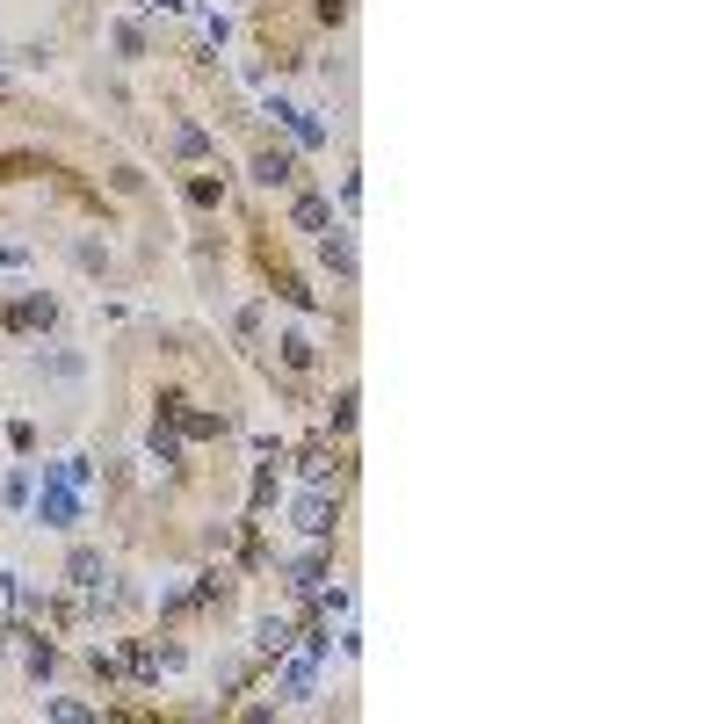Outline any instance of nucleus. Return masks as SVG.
I'll return each mask as SVG.
<instances>
[{"mask_svg":"<svg viewBox=\"0 0 724 724\" xmlns=\"http://www.w3.org/2000/svg\"><path fill=\"white\" fill-rule=\"evenodd\" d=\"M290 522L305 529L312 543H319V536H334V522H341V493H334V486H312V493H297Z\"/></svg>","mask_w":724,"mask_h":724,"instance_id":"1","label":"nucleus"},{"mask_svg":"<svg viewBox=\"0 0 724 724\" xmlns=\"http://www.w3.org/2000/svg\"><path fill=\"white\" fill-rule=\"evenodd\" d=\"M37 522H44V529H73V522H80V486H66V478H44Z\"/></svg>","mask_w":724,"mask_h":724,"instance_id":"2","label":"nucleus"},{"mask_svg":"<svg viewBox=\"0 0 724 724\" xmlns=\"http://www.w3.org/2000/svg\"><path fill=\"white\" fill-rule=\"evenodd\" d=\"M58 319V305L44 290H22V297H8V334H44V326Z\"/></svg>","mask_w":724,"mask_h":724,"instance_id":"3","label":"nucleus"},{"mask_svg":"<svg viewBox=\"0 0 724 724\" xmlns=\"http://www.w3.org/2000/svg\"><path fill=\"white\" fill-rule=\"evenodd\" d=\"M66 580H73L80 594H102L109 565H102V551H95V543H73V551H66Z\"/></svg>","mask_w":724,"mask_h":724,"instance_id":"4","label":"nucleus"},{"mask_svg":"<svg viewBox=\"0 0 724 724\" xmlns=\"http://www.w3.org/2000/svg\"><path fill=\"white\" fill-rule=\"evenodd\" d=\"M254 181H261V189H290V181H297V153H290V145L254 153Z\"/></svg>","mask_w":724,"mask_h":724,"instance_id":"5","label":"nucleus"},{"mask_svg":"<svg viewBox=\"0 0 724 724\" xmlns=\"http://www.w3.org/2000/svg\"><path fill=\"white\" fill-rule=\"evenodd\" d=\"M283 572H290V587H297V594H319L326 580H334V565H326V551H305V558H283Z\"/></svg>","mask_w":724,"mask_h":724,"instance_id":"6","label":"nucleus"},{"mask_svg":"<svg viewBox=\"0 0 724 724\" xmlns=\"http://www.w3.org/2000/svg\"><path fill=\"white\" fill-rule=\"evenodd\" d=\"M319 261L334 268L341 283H355V239H348V232H334V225H326V239H319Z\"/></svg>","mask_w":724,"mask_h":724,"instance_id":"7","label":"nucleus"},{"mask_svg":"<svg viewBox=\"0 0 724 724\" xmlns=\"http://www.w3.org/2000/svg\"><path fill=\"white\" fill-rule=\"evenodd\" d=\"M276 362H283V370H290V377H305V370H312V362H319V348H312V334H276Z\"/></svg>","mask_w":724,"mask_h":724,"instance_id":"8","label":"nucleus"},{"mask_svg":"<svg viewBox=\"0 0 724 724\" xmlns=\"http://www.w3.org/2000/svg\"><path fill=\"white\" fill-rule=\"evenodd\" d=\"M174 428H181V435H196V442H225V435H232V420H225V413H189V406H181V413H174Z\"/></svg>","mask_w":724,"mask_h":724,"instance_id":"9","label":"nucleus"},{"mask_svg":"<svg viewBox=\"0 0 724 724\" xmlns=\"http://www.w3.org/2000/svg\"><path fill=\"white\" fill-rule=\"evenodd\" d=\"M312 688H319V659L305 652V659H290V667H283V703H305Z\"/></svg>","mask_w":724,"mask_h":724,"instance_id":"10","label":"nucleus"},{"mask_svg":"<svg viewBox=\"0 0 724 724\" xmlns=\"http://www.w3.org/2000/svg\"><path fill=\"white\" fill-rule=\"evenodd\" d=\"M290 225L297 232H326V225H334V203H326V196H297L290 203Z\"/></svg>","mask_w":724,"mask_h":724,"instance_id":"11","label":"nucleus"},{"mask_svg":"<svg viewBox=\"0 0 724 724\" xmlns=\"http://www.w3.org/2000/svg\"><path fill=\"white\" fill-rule=\"evenodd\" d=\"M254 652H261V659H283V652H290V616H261Z\"/></svg>","mask_w":724,"mask_h":724,"instance_id":"12","label":"nucleus"},{"mask_svg":"<svg viewBox=\"0 0 724 724\" xmlns=\"http://www.w3.org/2000/svg\"><path fill=\"white\" fill-rule=\"evenodd\" d=\"M22 667H29V681H44V674L58 667V652H51V638H37V630H22Z\"/></svg>","mask_w":724,"mask_h":724,"instance_id":"13","label":"nucleus"},{"mask_svg":"<svg viewBox=\"0 0 724 724\" xmlns=\"http://www.w3.org/2000/svg\"><path fill=\"white\" fill-rule=\"evenodd\" d=\"M290 138L305 145V153H319V145H326V116H319V109H297V116H290Z\"/></svg>","mask_w":724,"mask_h":724,"instance_id":"14","label":"nucleus"},{"mask_svg":"<svg viewBox=\"0 0 724 724\" xmlns=\"http://www.w3.org/2000/svg\"><path fill=\"white\" fill-rule=\"evenodd\" d=\"M167 145H174V160H203V153H210V131H203V124H174Z\"/></svg>","mask_w":724,"mask_h":724,"instance_id":"15","label":"nucleus"},{"mask_svg":"<svg viewBox=\"0 0 724 724\" xmlns=\"http://www.w3.org/2000/svg\"><path fill=\"white\" fill-rule=\"evenodd\" d=\"M297 471H305L312 486H326V478H334V449H326V442H312L305 457H297Z\"/></svg>","mask_w":724,"mask_h":724,"instance_id":"16","label":"nucleus"},{"mask_svg":"<svg viewBox=\"0 0 724 724\" xmlns=\"http://www.w3.org/2000/svg\"><path fill=\"white\" fill-rule=\"evenodd\" d=\"M109 37H116V51H124V58H145V51H153V44H145V29H138V22H116Z\"/></svg>","mask_w":724,"mask_h":724,"instance_id":"17","label":"nucleus"},{"mask_svg":"<svg viewBox=\"0 0 724 724\" xmlns=\"http://www.w3.org/2000/svg\"><path fill=\"white\" fill-rule=\"evenodd\" d=\"M44 717H66V724H80V717H95L87 703H73V696H44Z\"/></svg>","mask_w":724,"mask_h":724,"instance_id":"18","label":"nucleus"},{"mask_svg":"<svg viewBox=\"0 0 724 724\" xmlns=\"http://www.w3.org/2000/svg\"><path fill=\"white\" fill-rule=\"evenodd\" d=\"M29 486H37V478H29V464H22V471H8V507H22V500H29Z\"/></svg>","mask_w":724,"mask_h":724,"instance_id":"19","label":"nucleus"},{"mask_svg":"<svg viewBox=\"0 0 724 724\" xmlns=\"http://www.w3.org/2000/svg\"><path fill=\"white\" fill-rule=\"evenodd\" d=\"M218 196H225V189H218L210 174H196V181H189V203H218Z\"/></svg>","mask_w":724,"mask_h":724,"instance_id":"20","label":"nucleus"},{"mask_svg":"<svg viewBox=\"0 0 724 724\" xmlns=\"http://www.w3.org/2000/svg\"><path fill=\"white\" fill-rule=\"evenodd\" d=\"M312 15H319V22H348V0H319Z\"/></svg>","mask_w":724,"mask_h":724,"instance_id":"21","label":"nucleus"},{"mask_svg":"<svg viewBox=\"0 0 724 724\" xmlns=\"http://www.w3.org/2000/svg\"><path fill=\"white\" fill-rule=\"evenodd\" d=\"M0 268H22V247H0Z\"/></svg>","mask_w":724,"mask_h":724,"instance_id":"22","label":"nucleus"}]
</instances>
